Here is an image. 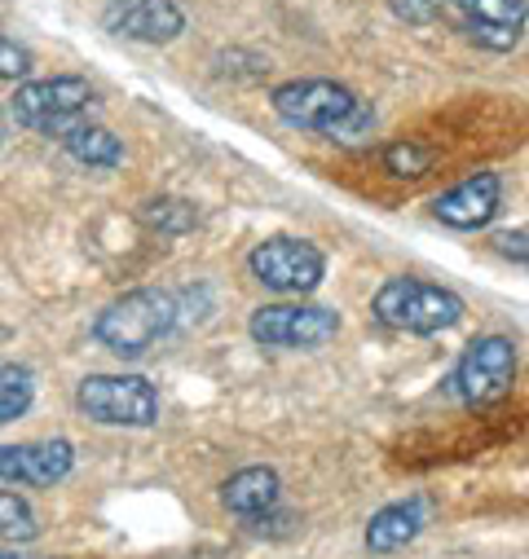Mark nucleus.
<instances>
[{
    "instance_id": "1",
    "label": "nucleus",
    "mask_w": 529,
    "mask_h": 559,
    "mask_svg": "<svg viewBox=\"0 0 529 559\" xmlns=\"http://www.w3.org/2000/svg\"><path fill=\"white\" fill-rule=\"evenodd\" d=\"M270 106L283 123L327 136V142H340V146H362L366 136H375V123H379L375 106L336 80H287L270 93Z\"/></svg>"
},
{
    "instance_id": "2",
    "label": "nucleus",
    "mask_w": 529,
    "mask_h": 559,
    "mask_svg": "<svg viewBox=\"0 0 529 559\" xmlns=\"http://www.w3.org/2000/svg\"><path fill=\"white\" fill-rule=\"evenodd\" d=\"M173 326H177V300L160 287H138V292L115 296L93 318V340L106 353L132 361V357H146Z\"/></svg>"
},
{
    "instance_id": "3",
    "label": "nucleus",
    "mask_w": 529,
    "mask_h": 559,
    "mask_svg": "<svg viewBox=\"0 0 529 559\" xmlns=\"http://www.w3.org/2000/svg\"><path fill=\"white\" fill-rule=\"evenodd\" d=\"M468 313L463 296L424 277H388L371 300V318L388 331L402 335H442L450 326H459Z\"/></svg>"
},
{
    "instance_id": "4",
    "label": "nucleus",
    "mask_w": 529,
    "mask_h": 559,
    "mask_svg": "<svg viewBox=\"0 0 529 559\" xmlns=\"http://www.w3.org/2000/svg\"><path fill=\"white\" fill-rule=\"evenodd\" d=\"M75 405L102 428H151L160 424V392L146 374H84Z\"/></svg>"
},
{
    "instance_id": "5",
    "label": "nucleus",
    "mask_w": 529,
    "mask_h": 559,
    "mask_svg": "<svg viewBox=\"0 0 529 559\" xmlns=\"http://www.w3.org/2000/svg\"><path fill=\"white\" fill-rule=\"evenodd\" d=\"M512 383H516V344L507 335H477L446 374V396L463 401L468 409H481L503 401Z\"/></svg>"
},
{
    "instance_id": "6",
    "label": "nucleus",
    "mask_w": 529,
    "mask_h": 559,
    "mask_svg": "<svg viewBox=\"0 0 529 559\" xmlns=\"http://www.w3.org/2000/svg\"><path fill=\"white\" fill-rule=\"evenodd\" d=\"M247 269L251 277L274 292V296H314L327 277V255L322 247H314L309 238H292V234H279V238H264L251 247L247 255Z\"/></svg>"
},
{
    "instance_id": "7",
    "label": "nucleus",
    "mask_w": 529,
    "mask_h": 559,
    "mask_svg": "<svg viewBox=\"0 0 529 559\" xmlns=\"http://www.w3.org/2000/svg\"><path fill=\"white\" fill-rule=\"evenodd\" d=\"M344 331L340 313L327 305H305V300H279V305H260L247 318V335L260 348H287V353H309L331 344Z\"/></svg>"
},
{
    "instance_id": "8",
    "label": "nucleus",
    "mask_w": 529,
    "mask_h": 559,
    "mask_svg": "<svg viewBox=\"0 0 529 559\" xmlns=\"http://www.w3.org/2000/svg\"><path fill=\"white\" fill-rule=\"evenodd\" d=\"M97 102L93 84L84 75H54V80H32V84H19L14 102H10V115L32 128V132H45V136H58L89 119V106Z\"/></svg>"
},
{
    "instance_id": "9",
    "label": "nucleus",
    "mask_w": 529,
    "mask_h": 559,
    "mask_svg": "<svg viewBox=\"0 0 529 559\" xmlns=\"http://www.w3.org/2000/svg\"><path fill=\"white\" fill-rule=\"evenodd\" d=\"M437 23L490 53H512L529 23V0H442Z\"/></svg>"
},
{
    "instance_id": "10",
    "label": "nucleus",
    "mask_w": 529,
    "mask_h": 559,
    "mask_svg": "<svg viewBox=\"0 0 529 559\" xmlns=\"http://www.w3.org/2000/svg\"><path fill=\"white\" fill-rule=\"evenodd\" d=\"M75 472V445L67 437L0 445V480L19 489H54Z\"/></svg>"
},
{
    "instance_id": "11",
    "label": "nucleus",
    "mask_w": 529,
    "mask_h": 559,
    "mask_svg": "<svg viewBox=\"0 0 529 559\" xmlns=\"http://www.w3.org/2000/svg\"><path fill=\"white\" fill-rule=\"evenodd\" d=\"M498 207H503V177L472 173L433 199V221H442L446 229H459V234H477L498 216Z\"/></svg>"
},
{
    "instance_id": "12",
    "label": "nucleus",
    "mask_w": 529,
    "mask_h": 559,
    "mask_svg": "<svg viewBox=\"0 0 529 559\" xmlns=\"http://www.w3.org/2000/svg\"><path fill=\"white\" fill-rule=\"evenodd\" d=\"M102 23L106 32L138 45H173L186 32V14L177 0H110Z\"/></svg>"
},
{
    "instance_id": "13",
    "label": "nucleus",
    "mask_w": 529,
    "mask_h": 559,
    "mask_svg": "<svg viewBox=\"0 0 529 559\" xmlns=\"http://www.w3.org/2000/svg\"><path fill=\"white\" fill-rule=\"evenodd\" d=\"M424 524H428V515H424V502H420V498H411V502H388V507H379V511L371 515L362 542H366L371 555H397V550H407V546L424 533Z\"/></svg>"
},
{
    "instance_id": "14",
    "label": "nucleus",
    "mask_w": 529,
    "mask_h": 559,
    "mask_svg": "<svg viewBox=\"0 0 529 559\" xmlns=\"http://www.w3.org/2000/svg\"><path fill=\"white\" fill-rule=\"evenodd\" d=\"M283 498V476L274 467H243L221 485V507L234 511L238 520H256L274 511Z\"/></svg>"
},
{
    "instance_id": "15",
    "label": "nucleus",
    "mask_w": 529,
    "mask_h": 559,
    "mask_svg": "<svg viewBox=\"0 0 529 559\" xmlns=\"http://www.w3.org/2000/svg\"><path fill=\"white\" fill-rule=\"evenodd\" d=\"M58 146L84 164V168H119L124 164V142L106 128V123H93V119H80L71 123L62 136H58Z\"/></svg>"
},
{
    "instance_id": "16",
    "label": "nucleus",
    "mask_w": 529,
    "mask_h": 559,
    "mask_svg": "<svg viewBox=\"0 0 529 559\" xmlns=\"http://www.w3.org/2000/svg\"><path fill=\"white\" fill-rule=\"evenodd\" d=\"M138 221H142L151 234L177 238V234H190V229L199 225V207H195L190 199H177V194H155V199H146V203L138 207Z\"/></svg>"
},
{
    "instance_id": "17",
    "label": "nucleus",
    "mask_w": 529,
    "mask_h": 559,
    "mask_svg": "<svg viewBox=\"0 0 529 559\" xmlns=\"http://www.w3.org/2000/svg\"><path fill=\"white\" fill-rule=\"evenodd\" d=\"M36 401V374L23 361H0V428L19 424Z\"/></svg>"
},
{
    "instance_id": "18",
    "label": "nucleus",
    "mask_w": 529,
    "mask_h": 559,
    "mask_svg": "<svg viewBox=\"0 0 529 559\" xmlns=\"http://www.w3.org/2000/svg\"><path fill=\"white\" fill-rule=\"evenodd\" d=\"M40 537V520L32 511V502L14 489H0V542L5 546H27Z\"/></svg>"
},
{
    "instance_id": "19",
    "label": "nucleus",
    "mask_w": 529,
    "mask_h": 559,
    "mask_svg": "<svg viewBox=\"0 0 529 559\" xmlns=\"http://www.w3.org/2000/svg\"><path fill=\"white\" fill-rule=\"evenodd\" d=\"M379 164H384V173L388 177H402V181H420V177H428L433 173V151H424L420 142H388L384 151H379Z\"/></svg>"
},
{
    "instance_id": "20",
    "label": "nucleus",
    "mask_w": 529,
    "mask_h": 559,
    "mask_svg": "<svg viewBox=\"0 0 529 559\" xmlns=\"http://www.w3.org/2000/svg\"><path fill=\"white\" fill-rule=\"evenodd\" d=\"M27 71H32V49H23L10 36H0V84H19Z\"/></svg>"
},
{
    "instance_id": "21",
    "label": "nucleus",
    "mask_w": 529,
    "mask_h": 559,
    "mask_svg": "<svg viewBox=\"0 0 529 559\" xmlns=\"http://www.w3.org/2000/svg\"><path fill=\"white\" fill-rule=\"evenodd\" d=\"M388 10L402 19V23H411V27H433L442 0H388Z\"/></svg>"
},
{
    "instance_id": "22",
    "label": "nucleus",
    "mask_w": 529,
    "mask_h": 559,
    "mask_svg": "<svg viewBox=\"0 0 529 559\" xmlns=\"http://www.w3.org/2000/svg\"><path fill=\"white\" fill-rule=\"evenodd\" d=\"M494 251L503 260L529 264V229H503V234H494Z\"/></svg>"
},
{
    "instance_id": "23",
    "label": "nucleus",
    "mask_w": 529,
    "mask_h": 559,
    "mask_svg": "<svg viewBox=\"0 0 529 559\" xmlns=\"http://www.w3.org/2000/svg\"><path fill=\"white\" fill-rule=\"evenodd\" d=\"M0 559H19V555H5V550H0Z\"/></svg>"
}]
</instances>
